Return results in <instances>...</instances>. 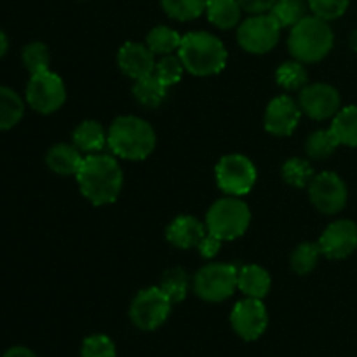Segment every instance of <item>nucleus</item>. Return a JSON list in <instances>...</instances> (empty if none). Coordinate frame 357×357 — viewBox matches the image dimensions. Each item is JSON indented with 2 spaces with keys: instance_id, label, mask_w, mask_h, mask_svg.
I'll return each instance as SVG.
<instances>
[{
  "instance_id": "nucleus-33",
  "label": "nucleus",
  "mask_w": 357,
  "mask_h": 357,
  "mask_svg": "<svg viewBox=\"0 0 357 357\" xmlns=\"http://www.w3.org/2000/svg\"><path fill=\"white\" fill-rule=\"evenodd\" d=\"M21 59H23V65L28 72L33 75V73H40L49 70L51 65V52L49 47L42 42H30L26 47L21 52Z\"/></svg>"
},
{
  "instance_id": "nucleus-37",
  "label": "nucleus",
  "mask_w": 357,
  "mask_h": 357,
  "mask_svg": "<svg viewBox=\"0 0 357 357\" xmlns=\"http://www.w3.org/2000/svg\"><path fill=\"white\" fill-rule=\"evenodd\" d=\"M222 239H218L216 236H213V234L206 232V236L202 237V241L199 243L197 250L199 253H201L202 258H206V260H211V258H215L216 255H218L220 248H222Z\"/></svg>"
},
{
  "instance_id": "nucleus-4",
  "label": "nucleus",
  "mask_w": 357,
  "mask_h": 357,
  "mask_svg": "<svg viewBox=\"0 0 357 357\" xmlns=\"http://www.w3.org/2000/svg\"><path fill=\"white\" fill-rule=\"evenodd\" d=\"M335 44V33L328 21L305 16L291 28L288 38L289 52L302 63H317L326 58Z\"/></svg>"
},
{
  "instance_id": "nucleus-26",
  "label": "nucleus",
  "mask_w": 357,
  "mask_h": 357,
  "mask_svg": "<svg viewBox=\"0 0 357 357\" xmlns=\"http://www.w3.org/2000/svg\"><path fill=\"white\" fill-rule=\"evenodd\" d=\"M275 80L286 91H302L309 82V73H307L305 63L298 61H286L275 72Z\"/></svg>"
},
{
  "instance_id": "nucleus-22",
  "label": "nucleus",
  "mask_w": 357,
  "mask_h": 357,
  "mask_svg": "<svg viewBox=\"0 0 357 357\" xmlns=\"http://www.w3.org/2000/svg\"><path fill=\"white\" fill-rule=\"evenodd\" d=\"M167 89L169 87L155 75H146L143 79L135 80V86H132V96L138 101L139 105L146 108H157L159 105H162V101L166 100Z\"/></svg>"
},
{
  "instance_id": "nucleus-5",
  "label": "nucleus",
  "mask_w": 357,
  "mask_h": 357,
  "mask_svg": "<svg viewBox=\"0 0 357 357\" xmlns=\"http://www.w3.org/2000/svg\"><path fill=\"white\" fill-rule=\"evenodd\" d=\"M251 223V211L239 197L218 199L206 215V229L222 241H234L243 236Z\"/></svg>"
},
{
  "instance_id": "nucleus-18",
  "label": "nucleus",
  "mask_w": 357,
  "mask_h": 357,
  "mask_svg": "<svg viewBox=\"0 0 357 357\" xmlns=\"http://www.w3.org/2000/svg\"><path fill=\"white\" fill-rule=\"evenodd\" d=\"M84 153L77 149L75 145H68V143H58V145L51 146L45 155V162H47L49 169L54 171L56 174L61 176H68L73 174L75 176L79 173L80 166H82Z\"/></svg>"
},
{
  "instance_id": "nucleus-10",
  "label": "nucleus",
  "mask_w": 357,
  "mask_h": 357,
  "mask_svg": "<svg viewBox=\"0 0 357 357\" xmlns=\"http://www.w3.org/2000/svg\"><path fill=\"white\" fill-rule=\"evenodd\" d=\"M26 101L38 114H54L66 101L65 82L51 70L33 73L28 80Z\"/></svg>"
},
{
  "instance_id": "nucleus-35",
  "label": "nucleus",
  "mask_w": 357,
  "mask_h": 357,
  "mask_svg": "<svg viewBox=\"0 0 357 357\" xmlns=\"http://www.w3.org/2000/svg\"><path fill=\"white\" fill-rule=\"evenodd\" d=\"M82 357H117L114 340L107 335H91L84 340L80 349Z\"/></svg>"
},
{
  "instance_id": "nucleus-31",
  "label": "nucleus",
  "mask_w": 357,
  "mask_h": 357,
  "mask_svg": "<svg viewBox=\"0 0 357 357\" xmlns=\"http://www.w3.org/2000/svg\"><path fill=\"white\" fill-rule=\"evenodd\" d=\"M314 176L316 174H314L310 162H307L305 159H300V157L288 159L284 162V166H282V178H284L286 183L295 188L309 187Z\"/></svg>"
},
{
  "instance_id": "nucleus-40",
  "label": "nucleus",
  "mask_w": 357,
  "mask_h": 357,
  "mask_svg": "<svg viewBox=\"0 0 357 357\" xmlns=\"http://www.w3.org/2000/svg\"><path fill=\"white\" fill-rule=\"evenodd\" d=\"M7 51H9V38L0 30V58H3L7 54Z\"/></svg>"
},
{
  "instance_id": "nucleus-38",
  "label": "nucleus",
  "mask_w": 357,
  "mask_h": 357,
  "mask_svg": "<svg viewBox=\"0 0 357 357\" xmlns=\"http://www.w3.org/2000/svg\"><path fill=\"white\" fill-rule=\"evenodd\" d=\"M275 2L278 0H239L243 10H248L250 14L268 13Z\"/></svg>"
},
{
  "instance_id": "nucleus-8",
  "label": "nucleus",
  "mask_w": 357,
  "mask_h": 357,
  "mask_svg": "<svg viewBox=\"0 0 357 357\" xmlns=\"http://www.w3.org/2000/svg\"><path fill=\"white\" fill-rule=\"evenodd\" d=\"M216 183L227 195L241 197L253 190L257 183V167L241 153H229L222 157L215 167Z\"/></svg>"
},
{
  "instance_id": "nucleus-25",
  "label": "nucleus",
  "mask_w": 357,
  "mask_h": 357,
  "mask_svg": "<svg viewBox=\"0 0 357 357\" xmlns=\"http://www.w3.org/2000/svg\"><path fill=\"white\" fill-rule=\"evenodd\" d=\"M180 44L181 35L173 28L166 26V24H159V26L152 28L146 35V45L155 56L173 54L174 51L180 49Z\"/></svg>"
},
{
  "instance_id": "nucleus-9",
  "label": "nucleus",
  "mask_w": 357,
  "mask_h": 357,
  "mask_svg": "<svg viewBox=\"0 0 357 357\" xmlns=\"http://www.w3.org/2000/svg\"><path fill=\"white\" fill-rule=\"evenodd\" d=\"M281 24L271 13L253 14L237 28V40L244 51L251 54H267L278 45Z\"/></svg>"
},
{
  "instance_id": "nucleus-34",
  "label": "nucleus",
  "mask_w": 357,
  "mask_h": 357,
  "mask_svg": "<svg viewBox=\"0 0 357 357\" xmlns=\"http://www.w3.org/2000/svg\"><path fill=\"white\" fill-rule=\"evenodd\" d=\"M183 72H185V66L183 63H181L180 56H174V54L160 56L159 61L155 63V70H153V73H155V75L159 77L167 87L180 82L181 77H183Z\"/></svg>"
},
{
  "instance_id": "nucleus-24",
  "label": "nucleus",
  "mask_w": 357,
  "mask_h": 357,
  "mask_svg": "<svg viewBox=\"0 0 357 357\" xmlns=\"http://www.w3.org/2000/svg\"><path fill=\"white\" fill-rule=\"evenodd\" d=\"M24 103L10 87L0 86V131L14 128L23 119Z\"/></svg>"
},
{
  "instance_id": "nucleus-1",
  "label": "nucleus",
  "mask_w": 357,
  "mask_h": 357,
  "mask_svg": "<svg viewBox=\"0 0 357 357\" xmlns=\"http://www.w3.org/2000/svg\"><path fill=\"white\" fill-rule=\"evenodd\" d=\"M75 178L84 197L94 206L114 204L124 187V171L121 164L115 157L105 153L84 157Z\"/></svg>"
},
{
  "instance_id": "nucleus-13",
  "label": "nucleus",
  "mask_w": 357,
  "mask_h": 357,
  "mask_svg": "<svg viewBox=\"0 0 357 357\" xmlns=\"http://www.w3.org/2000/svg\"><path fill=\"white\" fill-rule=\"evenodd\" d=\"M298 105L303 114L314 121H328L340 112L342 98L340 93L330 84H307L300 91Z\"/></svg>"
},
{
  "instance_id": "nucleus-16",
  "label": "nucleus",
  "mask_w": 357,
  "mask_h": 357,
  "mask_svg": "<svg viewBox=\"0 0 357 357\" xmlns=\"http://www.w3.org/2000/svg\"><path fill=\"white\" fill-rule=\"evenodd\" d=\"M117 63L122 72L132 80L143 79L152 75L155 70V54L149 49L146 44L138 42H126L117 54Z\"/></svg>"
},
{
  "instance_id": "nucleus-6",
  "label": "nucleus",
  "mask_w": 357,
  "mask_h": 357,
  "mask_svg": "<svg viewBox=\"0 0 357 357\" xmlns=\"http://www.w3.org/2000/svg\"><path fill=\"white\" fill-rule=\"evenodd\" d=\"M239 268L230 264H208L195 274L194 289L204 302H225L237 289Z\"/></svg>"
},
{
  "instance_id": "nucleus-28",
  "label": "nucleus",
  "mask_w": 357,
  "mask_h": 357,
  "mask_svg": "<svg viewBox=\"0 0 357 357\" xmlns=\"http://www.w3.org/2000/svg\"><path fill=\"white\" fill-rule=\"evenodd\" d=\"M164 13L176 21H192L206 13L208 0H160Z\"/></svg>"
},
{
  "instance_id": "nucleus-2",
  "label": "nucleus",
  "mask_w": 357,
  "mask_h": 357,
  "mask_svg": "<svg viewBox=\"0 0 357 357\" xmlns=\"http://www.w3.org/2000/svg\"><path fill=\"white\" fill-rule=\"evenodd\" d=\"M178 56L185 70L197 77L216 75L225 68L229 59L225 44L208 31H190L183 35Z\"/></svg>"
},
{
  "instance_id": "nucleus-15",
  "label": "nucleus",
  "mask_w": 357,
  "mask_h": 357,
  "mask_svg": "<svg viewBox=\"0 0 357 357\" xmlns=\"http://www.w3.org/2000/svg\"><path fill=\"white\" fill-rule=\"evenodd\" d=\"M302 108L291 96H275L265 110V129L274 136H289L298 126Z\"/></svg>"
},
{
  "instance_id": "nucleus-19",
  "label": "nucleus",
  "mask_w": 357,
  "mask_h": 357,
  "mask_svg": "<svg viewBox=\"0 0 357 357\" xmlns=\"http://www.w3.org/2000/svg\"><path fill=\"white\" fill-rule=\"evenodd\" d=\"M72 139L84 155H94L108 145V131L98 121H84L75 128Z\"/></svg>"
},
{
  "instance_id": "nucleus-30",
  "label": "nucleus",
  "mask_w": 357,
  "mask_h": 357,
  "mask_svg": "<svg viewBox=\"0 0 357 357\" xmlns=\"http://www.w3.org/2000/svg\"><path fill=\"white\" fill-rule=\"evenodd\" d=\"M281 28H293L307 16L303 0H278L268 10Z\"/></svg>"
},
{
  "instance_id": "nucleus-3",
  "label": "nucleus",
  "mask_w": 357,
  "mask_h": 357,
  "mask_svg": "<svg viewBox=\"0 0 357 357\" xmlns=\"http://www.w3.org/2000/svg\"><path fill=\"white\" fill-rule=\"evenodd\" d=\"M157 136L152 126L135 115H122L108 129L112 153L124 160H145L155 150Z\"/></svg>"
},
{
  "instance_id": "nucleus-29",
  "label": "nucleus",
  "mask_w": 357,
  "mask_h": 357,
  "mask_svg": "<svg viewBox=\"0 0 357 357\" xmlns=\"http://www.w3.org/2000/svg\"><path fill=\"white\" fill-rule=\"evenodd\" d=\"M338 146H340V143H338L337 136L333 135L331 129L314 131L305 143L307 153H309V157H312L316 160L328 159L330 155H333Z\"/></svg>"
},
{
  "instance_id": "nucleus-27",
  "label": "nucleus",
  "mask_w": 357,
  "mask_h": 357,
  "mask_svg": "<svg viewBox=\"0 0 357 357\" xmlns=\"http://www.w3.org/2000/svg\"><path fill=\"white\" fill-rule=\"evenodd\" d=\"M188 286H190V279L188 274L183 268H169L167 272H164L162 279H160L159 288L169 296V300L173 303H180L187 298L188 295Z\"/></svg>"
},
{
  "instance_id": "nucleus-14",
  "label": "nucleus",
  "mask_w": 357,
  "mask_h": 357,
  "mask_svg": "<svg viewBox=\"0 0 357 357\" xmlns=\"http://www.w3.org/2000/svg\"><path fill=\"white\" fill-rule=\"evenodd\" d=\"M317 244L326 258L344 260L357 250V225L351 220H337L326 227Z\"/></svg>"
},
{
  "instance_id": "nucleus-7",
  "label": "nucleus",
  "mask_w": 357,
  "mask_h": 357,
  "mask_svg": "<svg viewBox=\"0 0 357 357\" xmlns=\"http://www.w3.org/2000/svg\"><path fill=\"white\" fill-rule=\"evenodd\" d=\"M174 303L169 296L155 286L146 288L135 296L129 307V317L132 324L142 331H155L162 326L169 317Z\"/></svg>"
},
{
  "instance_id": "nucleus-20",
  "label": "nucleus",
  "mask_w": 357,
  "mask_h": 357,
  "mask_svg": "<svg viewBox=\"0 0 357 357\" xmlns=\"http://www.w3.org/2000/svg\"><path fill=\"white\" fill-rule=\"evenodd\" d=\"M271 274L260 265H244L237 274V289L244 293L248 298H265L271 291Z\"/></svg>"
},
{
  "instance_id": "nucleus-21",
  "label": "nucleus",
  "mask_w": 357,
  "mask_h": 357,
  "mask_svg": "<svg viewBox=\"0 0 357 357\" xmlns=\"http://www.w3.org/2000/svg\"><path fill=\"white\" fill-rule=\"evenodd\" d=\"M241 7L239 0H208L206 14L211 24H215L220 30H232L241 21Z\"/></svg>"
},
{
  "instance_id": "nucleus-12",
  "label": "nucleus",
  "mask_w": 357,
  "mask_h": 357,
  "mask_svg": "<svg viewBox=\"0 0 357 357\" xmlns=\"http://www.w3.org/2000/svg\"><path fill=\"white\" fill-rule=\"evenodd\" d=\"M230 324L243 340H258L268 326L267 307L264 305L261 300L246 296L234 305L232 312H230Z\"/></svg>"
},
{
  "instance_id": "nucleus-23",
  "label": "nucleus",
  "mask_w": 357,
  "mask_h": 357,
  "mask_svg": "<svg viewBox=\"0 0 357 357\" xmlns=\"http://www.w3.org/2000/svg\"><path fill=\"white\" fill-rule=\"evenodd\" d=\"M330 129L340 145L357 146V105L340 108V112L333 117Z\"/></svg>"
},
{
  "instance_id": "nucleus-17",
  "label": "nucleus",
  "mask_w": 357,
  "mask_h": 357,
  "mask_svg": "<svg viewBox=\"0 0 357 357\" xmlns=\"http://www.w3.org/2000/svg\"><path fill=\"white\" fill-rule=\"evenodd\" d=\"M206 232H208L206 225L199 222L195 216L181 215L169 223L166 230V237L174 248L190 250V248L199 246Z\"/></svg>"
},
{
  "instance_id": "nucleus-36",
  "label": "nucleus",
  "mask_w": 357,
  "mask_h": 357,
  "mask_svg": "<svg viewBox=\"0 0 357 357\" xmlns=\"http://www.w3.org/2000/svg\"><path fill=\"white\" fill-rule=\"evenodd\" d=\"M351 0H309V7L314 16L324 21H333L344 16Z\"/></svg>"
},
{
  "instance_id": "nucleus-32",
  "label": "nucleus",
  "mask_w": 357,
  "mask_h": 357,
  "mask_svg": "<svg viewBox=\"0 0 357 357\" xmlns=\"http://www.w3.org/2000/svg\"><path fill=\"white\" fill-rule=\"evenodd\" d=\"M321 248L316 243H302L291 253V268L298 275H307L316 268L321 257Z\"/></svg>"
},
{
  "instance_id": "nucleus-41",
  "label": "nucleus",
  "mask_w": 357,
  "mask_h": 357,
  "mask_svg": "<svg viewBox=\"0 0 357 357\" xmlns=\"http://www.w3.org/2000/svg\"><path fill=\"white\" fill-rule=\"evenodd\" d=\"M351 47H352V51L357 52V28L352 31V35H351Z\"/></svg>"
},
{
  "instance_id": "nucleus-39",
  "label": "nucleus",
  "mask_w": 357,
  "mask_h": 357,
  "mask_svg": "<svg viewBox=\"0 0 357 357\" xmlns=\"http://www.w3.org/2000/svg\"><path fill=\"white\" fill-rule=\"evenodd\" d=\"M2 357H37L33 351L26 347H13L6 352Z\"/></svg>"
},
{
  "instance_id": "nucleus-11",
  "label": "nucleus",
  "mask_w": 357,
  "mask_h": 357,
  "mask_svg": "<svg viewBox=\"0 0 357 357\" xmlns=\"http://www.w3.org/2000/svg\"><path fill=\"white\" fill-rule=\"evenodd\" d=\"M309 195L314 208L324 215H337L345 208L349 199L347 185L337 173L324 171L314 176L309 185Z\"/></svg>"
}]
</instances>
